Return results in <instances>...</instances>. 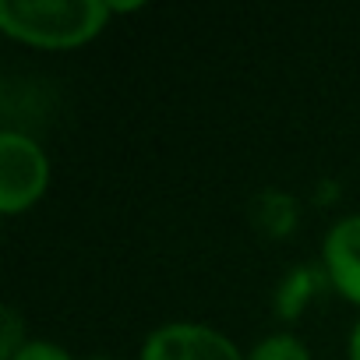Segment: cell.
Returning a JSON list of instances; mask_svg holds the SVG:
<instances>
[{
	"label": "cell",
	"mask_w": 360,
	"mask_h": 360,
	"mask_svg": "<svg viewBox=\"0 0 360 360\" xmlns=\"http://www.w3.org/2000/svg\"><path fill=\"white\" fill-rule=\"evenodd\" d=\"M15 360H71V356L60 346H53V342H25Z\"/></svg>",
	"instance_id": "cell-7"
},
{
	"label": "cell",
	"mask_w": 360,
	"mask_h": 360,
	"mask_svg": "<svg viewBox=\"0 0 360 360\" xmlns=\"http://www.w3.org/2000/svg\"><path fill=\"white\" fill-rule=\"evenodd\" d=\"M349 360H360V321L353 328V342H349Z\"/></svg>",
	"instance_id": "cell-8"
},
{
	"label": "cell",
	"mask_w": 360,
	"mask_h": 360,
	"mask_svg": "<svg viewBox=\"0 0 360 360\" xmlns=\"http://www.w3.org/2000/svg\"><path fill=\"white\" fill-rule=\"evenodd\" d=\"M110 15L99 0H0V25L8 36L43 46L68 50L89 43Z\"/></svg>",
	"instance_id": "cell-1"
},
{
	"label": "cell",
	"mask_w": 360,
	"mask_h": 360,
	"mask_svg": "<svg viewBox=\"0 0 360 360\" xmlns=\"http://www.w3.org/2000/svg\"><path fill=\"white\" fill-rule=\"evenodd\" d=\"M141 360H240V353L205 325H166L148 335Z\"/></svg>",
	"instance_id": "cell-3"
},
{
	"label": "cell",
	"mask_w": 360,
	"mask_h": 360,
	"mask_svg": "<svg viewBox=\"0 0 360 360\" xmlns=\"http://www.w3.org/2000/svg\"><path fill=\"white\" fill-rule=\"evenodd\" d=\"M22 321H18V311H4V335H0V356L4 360H15L18 349H22Z\"/></svg>",
	"instance_id": "cell-6"
},
{
	"label": "cell",
	"mask_w": 360,
	"mask_h": 360,
	"mask_svg": "<svg viewBox=\"0 0 360 360\" xmlns=\"http://www.w3.org/2000/svg\"><path fill=\"white\" fill-rule=\"evenodd\" d=\"M251 360H311V356H307V349H304L300 339H293V335H272V339H265L251 353Z\"/></svg>",
	"instance_id": "cell-5"
},
{
	"label": "cell",
	"mask_w": 360,
	"mask_h": 360,
	"mask_svg": "<svg viewBox=\"0 0 360 360\" xmlns=\"http://www.w3.org/2000/svg\"><path fill=\"white\" fill-rule=\"evenodd\" d=\"M46 155L32 138L15 131L0 134V209L8 216L29 209L46 191Z\"/></svg>",
	"instance_id": "cell-2"
},
{
	"label": "cell",
	"mask_w": 360,
	"mask_h": 360,
	"mask_svg": "<svg viewBox=\"0 0 360 360\" xmlns=\"http://www.w3.org/2000/svg\"><path fill=\"white\" fill-rule=\"evenodd\" d=\"M325 265L335 290L360 304V216L332 226V233L325 237Z\"/></svg>",
	"instance_id": "cell-4"
}]
</instances>
